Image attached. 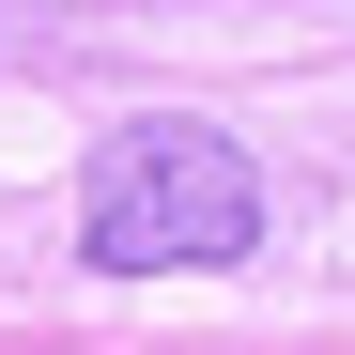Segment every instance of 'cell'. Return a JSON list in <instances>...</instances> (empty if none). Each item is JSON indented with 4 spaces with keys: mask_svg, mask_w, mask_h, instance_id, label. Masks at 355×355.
<instances>
[{
    "mask_svg": "<svg viewBox=\"0 0 355 355\" xmlns=\"http://www.w3.org/2000/svg\"><path fill=\"white\" fill-rule=\"evenodd\" d=\"M248 248H263L248 139L186 124V108L93 139V186H78V263L93 278H201V263H248Z\"/></svg>",
    "mask_w": 355,
    "mask_h": 355,
    "instance_id": "1",
    "label": "cell"
}]
</instances>
